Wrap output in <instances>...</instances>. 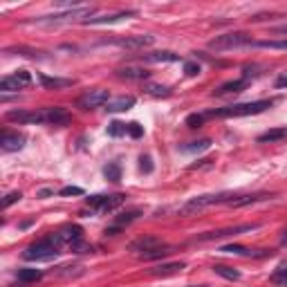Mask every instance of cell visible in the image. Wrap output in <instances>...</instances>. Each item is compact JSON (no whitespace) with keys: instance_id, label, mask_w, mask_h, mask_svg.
Listing matches in <instances>:
<instances>
[{"instance_id":"e575fe53","label":"cell","mask_w":287,"mask_h":287,"mask_svg":"<svg viewBox=\"0 0 287 287\" xmlns=\"http://www.w3.org/2000/svg\"><path fill=\"white\" fill-rule=\"evenodd\" d=\"M128 133V123H121V121H112L108 123V135L110 137H121V135Z\"/></svg>"},{"instance_id":"5bb4252c","label":"cell","mask_w":287,"mask_h":287,"mask_svg":"<svg viewBox=\"0 0 287 287\" xmlns=\"http://www.w3.org/2000/svg\"><path fill=\"white\" fill-rule=\"evenodd\" d=\"M135 106V97L133 94H121V97H115L106 103V110L108 112H126Z\"/></svg>"},{"instance_id":"cb8c5ba5","label":"cell","mask_w":287,"mask_h":287,"mask_svg":"<svg viewBox=\"0 0 287 287\" xmlns=\"http://www.w3.org/2000/svg\"><path fill=\"white\" fill-rule=\"evenodd\" d=\"M251 47H260V49H283L287 52V38H272V41H254Z\"/></svg>"},{"instance_id":"5b68a950","label":"cell","mask_w":287,"mask_h":287,"mask_svg":"<svg viewBox=\"0 0 287 287\" xmlns=\"http://www.w3.org/2000/svg\"><path fill=\"white\" fill-rule=\"evenodd\" d=\"M123 202H126V195H121V193H115V195H90V198H86V204L94 213H97V216L119 209Z\"/></svg>"},{"instance_id":"f546056e","label":"cell","mask_w":287,"mask_h":287,"mask_svg":"<svg viewBox=\"0 0 287 287\" xmlns=\"http://www.w3.org/2000/svg\"><path fill=\"white\" fill-rule=\"evenodd\" d=\"M220 251H224V254H236V256H258L256 251L247 249V247H243V245H224ZM258 258H260V256H258Z\"/></svg>"},{"instance_id":"ffe728a7","label":"cell","mask_w":287,"mask_h":287,"mask_svg":"<svg viewBox=\"0 0 287 287\" xmlns=\"http://www.w3.org/2000/svg\"><path fill=\"white\" fill-rule=\"evenodd\" d=\"M41 83H43V88H47V90H63V88L74 86V79H59V76L41 74Z\"/></svg>"},{"instance_id":"b9f144b4","label":"cell","mask_w":287,"mask_h":287,"mask_svg":"<svg viewBox=\"0 0 287 287\" xmlns=\"http://www.w3.org/2000/svg\"><path fill=\"white\" fill-rule=\"evenodd\" d=\"M59 195H63V198H70V195H83V189L81 187H63L59 191Z\"/></svg>"},{"instance_id":"d4e9b609","label":"cell","mask_w":287,"mask_h":287,"mask_svg":"<svg viewBox=\"0 0 287 287\" xmlns=\"http://www.w3.org/2000/svg\"><path fill=\"white\" fill-rule=\"evenodd\" d=\"M22 88H25V86L18 81V76H16V74L0 79V90H3V92H18V90H22Z\"/></svg>"},{"instance_id":"603a6c76","label":"cell","mask_w":287,"mask_h":287,"mask_svg":"<svg viewBox=\"0 0 287 287\" xmlns=\"http://www.w3.org/2000/svg\"><path fill=\"white\" fill-rule=\"evenodd\" d=\"M16 278H18V283L27 285V283H36V280L43 278V272L41 269H34V267H22L16 272Z\"/></svg>"},{"instance_id":"d6986e66","label":"cell","mask_w":287,"mask_h":287,"mask_svg":"<svg viewBox=\"0 0 287 287\" xmlns=\"http://www.w3.org/2000/svg\"><path fill=\"white\" fill-rule=\"evenodd\" d=\"M142 59L146 63H175L179 61V56L175 52H168V49H162V52H150V54H142Z\"/></svg>"},{"instance_id":"4fadbf2b","label":"cell","mask_w":287,"mask_h":287,"mask_svg":"<svg viewBox=\"0 0 287 287\" xmlns=\"http://www.w3.org/2000/svg\"><path fill=\"white\" fill-rule=\"evenodd\" d=\"M274 193H251V195H238L229 202V206L233 209H243V206H249V204H256V202H263V200H272Z\"/></svg>"},{"instance_id":"277c9868","label":"cell","mask_w":287,"mask_h":287,"mask_svg":"<svg viewBox=\"0 0 287 287\" xmlns=\"http://www.w3.org/2000/svg\"><path fill=\"white\" fill-rule=\"evenodd\" d=\"M236 198V195L231 193H211V195H198V198L189 200L187 204L179 209V213L182 216H191V213L195 211H202L204 206H211V204H220V202H231Z\"/></svg>"},{"instance_id":"60d3db41","label":"cell","mask_w":287,"mask_h":287,"mask_svg":"<svg viewBox=\"0 0 287 287\" xmlns=\"http://www.w3.org/2000/svg\"><path fill=\"white\" fill-rule=\"evenodd\" d=\"M70 249L74 251V254H88V251H92V247L86 245L83 240H76V243H72V245H70Z\"/></svg>"},{"instance_id":"d590c367","label":"cell","mask_w":287,"mask_h":287,"mask_svg":"<svg viewBox=\"0 0 287 287\" xmlns=\"http://www.w3.org/2000/svg\"><path fill=\"white\" fill-rule=\"evenodd\" d=\"M202 72V67H200V63H195V61H187L184 63V74L187 76H198Z\"/></svg>"},{"instance_id":"c3c4849f","label":"cell","mask_w":287,"mask_h":287,"mask_svg":"<svg viewBox=\"0 0 287 287\" xmlns=\"http://www.w3.org/2000/svg\"><path fill=\"white\" fill-rule=\"evenodd\" d=\"M200 287H206V285H200Z\"/></svg>"},{"instance_id":"d6a6232c","label":"cell","mask_w":287,"mask_h":287,"mask_svg":"<svg viewBox=\"0 0 287 287\" xmlns=\"http://www.w3.org/2000/svg\"><path fill=\"white\" fill-rule=\"evenodd\" d=\"M139 216H142V211H139V209L128 211V213H121V216L115 218V224H117V227H123V224H131L133 220H137Z\"/></svg>"},{"instance_id":"ab89813d","label":"cell","mask_w":287,"mask_h":287,"mask_svg":"<svg viewBox=\"0 0 287 287\" xmlns=\"http://www.w3.org/2000/svg\"><path fill=\"white\" fill-rule=\"evenodd\" d=\"M128 135H131L133 139H139V137H144V128L139 126L137 121H133V123H128Z\"/></svg>"},{"instance_id":"8d00e7d4","label":"cell","mask_w":287,"mask_h":287,"mask_svg":"<svg viewBox=\"0 0 287 287\" xmlns=\"http://www.w3.org/2000/svg\"><path fill=\"white\" fill-rule=\"evenodd\" d=\"M139 171L142 173H153V160H150V155H142L139 157Z\"/></svg>"},{"instance_id":"8fae6325","label":"cell","mask_w":287,"mask_h":287,"mask_svg":"<svg viewBox=\"0 0 287 287\" xmlns=\"http://www.w3.org/2000/svg\"><path fill=\"white\" fill-rule=\"evenodd\" d=\"M22 146H25V135L3 131V135H0V148H3V153H16Z\"/></svg>"},{"instance_id":"4316f807","label":"cell","mask_w":287,"mask_h":287,"mask_svg":"<svg viewBox=\"0 0 287 287\" xmlns=\"http://www.w3.org/2000/svg\"><path fill=\"white\" fill-rule=\"evenodd\" d=\"M272 283L274 285H287V260H280L278 267L272 272Z\"/></svg>"},{"instance_id":"2e32d148","label":"cell","mask_w":287,"mask_h":287,"mask_svg":"<svg viewBox=\"0 0 287 287\" xmlns=\"http://www.w3.org/2000/svg\"><path fill=\"white\" fill-rule=\"evenodd\" d=\"M115 74L119 79H126V81H144V79L150 76V72L144 70V67H119Z\"/></svg>"},{"instance_id":"f35d334b","label":"cell","mask_w":287,"mask_h":287,"mask_svg":"<svg viewBox=\"0 0 287 287\" xmlns=\"http://www.w3.org/2000/svg\"><path fill=\"white\" fill-rule=\"evenodd\" d=\"M20 198H22L20 191H11V193H7L5 195V200H3V209H9V206L14 204V202H18Z\"/></svg>"},{"instance_id":"7402d4cb","label":"cell","mask_w":287,"mask_h":287,"mask_svg":"<svg viewBox=\"0 0 287 287\" xmlns=\"http://www.w3.org/2000/svg\"><path fill=\"white\" fill-rule=\"evenodd\" d=\"M247 88V81L245 79H236V81H227V83H222L220 88L216 90V97H224V94H231V92H243V90Z\"/></svg>"},{"instance_id":"f6af8a7d","label":"cell","mask_w":287,"mask_h":287,"mask_svg":"<svg viewBox=\"0 0 287 287\" xmlns=\"http://www.w3.org/2000/svg\"><path fill=\"white\" fill-rule=\"evenodd\" d=\"M276 88H287V72L276 79Z\"/></svg>"},{"instance_id":"7bdbcfd3","label":"cell","mask_w":287,"mask_h":287,"mask_svg":"<svg viewBox=\"0 0 287 287\" xmlns=\"http://www.w3.org/2000/svg\"><path fill=\"white\" fill-rule=\"evenodd\" d=\"M14 74L18 76V81H20L25 88H27V86H32V74H30V72H27V70H16Z\"/></svg>"},{"instance_id":"4dcf8cb0","label":"cell","mask_w":287,"mask_h":287,"mask_svg":"<svg viewBox=\"0 0 287 287\" xmlns=\"http://www.w3.org/2000/svg\"><path fill=\"white\" fill-rule=\"evenodd\" d=\"M171 251H168V247L166 245H162V247H157V249H150V251H144V254H137L142 260H155V258H164L168 256Z\"/></svg>"},{"instance_id":"52a82bcc","label":"cell","mask_w":287,"mask_h":287,"mask_svg":"<svg viewBox=\"0 0 287 287\" xmlns=\"http://www.w3.org/2000/svg\"><path fill=\"white\" fill-rule=\"evenodd\" d=\"M110 101V94L108 90H90V92H86L83 97H79L76 106L81 110H94V108H101V106H106Z\"/></svg>"},{"instance_id":"83f0119b","label":"cell","mask_w":287,"mask_h":287,"mask_svg":"<svg viewBox=\"0 0 287 287\" xmlns=\"http://www.w3.org/2000/svg\"><path fill=\"white\" fill-rule=\"evenodd\" d=\"M213 272L218 274V276L227 278V280H240V272L233 267H227V265H216L213 267Z\"/></svg>"},{"instance_id":"7dc6e473","label":"cell","mask_w":287,"mask_h":287,"mask_svg":"<svg viewBox=\"0 0 287 287\" xmlns=\"http://www.w3.org/2000/svg\"><path fill=\"white\" fill-rule=\"evenodd\" d=\"M280 245H283V247L287 245V229H285V231H283V238H280Z\"/></svg>"},{"instance_id":"bcb514c9","label":"cell","mask_w":287,"mask_h":287,"mask_svg":"<svg viewBox=\"0 0 287 287\" xmlns=\"http://www.w3.org/2000/svg\"><path fill=\"white\" fill-rule=\"evenodd\" d=\"M36 195H38V198H49V195H54V191L52 189H41Z\"/></svg>"},{"instance_id":"3957f363","label":"cell","mask_w":287,"mask_h":287,"mask_svg":"<svg viewBox=\"0 0 287 287\" xmlns=\"http://www.w3.org/2000/svg\"><path fill=\"white\" fill-rule=\"evenodd\" d=\"M245 45H254L249 34L245 32H229L222 36H216L213 41H209V49L216 52H224V49H236V47H245Z\"/></svg>"},{"instance_id":"e0dca14e","label":"cell","mask_w":287,"mask_h":287,"mask_svg":"<svg viewBox=\"0 0 287 287\" xmlns=\"http://www.w3.org/2000/svg\"><path fill=\"white\" fill-rule=\"evenodd\" d=\"M128 16H135V11H117V14H110V16H97V18H88L83 20V25H110V22H119Z\"/></svg>"},{"instance_id":"30bf717a","label":"cell","mask_w":287,"mask_h":287,"mask_svg":"<svg viewBox=\"0 0 287 287\" xmlns=\"http://www.w3.org/2000/svg\"><path fill=\"white\" fill-rule=\"evenodd\" d=\"M153 43H155V36H148V34H144V36H126L115 41V45H119L123 49H131V52H139L144 47H150Z\"/></svg>"},{"instance_id":"74e56055","label":"cell","mask_w":287,"mask_h":287,"mask_svg":"<svg viewBox=\"0 0 287 287\" xmlns=\"http://www.w3.org/2000/svg\"><path fill=\"white\" fill-rule=\"evenodd\" d=\"M204 119H206L204 115H198V112H193V115L187 117V126H189V128H200L202 123H204Z\"/></svg>"},{"instance_id":"1f68e13d","label":"cell","mask_w":287,"mask_h":287,"mask_svg":"<svg viewBox=\"0 0 287 287\" xmlns=\"http://www.w3.org/2000/svg\"><path fill=\"white\" fill-rule=\"evenodd\" d=\"M144 90L150 94V97H168V94H171V88L168 86H157V83H146Z\"/></svg>"},{"instance_id":"ac0fdd59","label":"cell","mask_w":287,"mask_h":287,"mask_svg":"<svg viewBox=\"0 0 287 287\" xmlns=\"http://www.w3.org/2000/svg\"><path fill=\"white\" fill-rule=\"evenodd\" d=\"M164 243H162L160 238H155V236H144V238L135 240V243L131 245L133 251H137V254H144V251H150V249H157V247H162Z\"/></svg>"},{"instance_id":"6da1fadb","label":"cell","mask_w":287,"mask_h":287,"mask_svg":"<svg viewBox=\"0 0 287 287\" xmlns=\"http://www.w3.org/2000/svg\"><path fill=\"white\" fill-rule=\"evenodd\" d=\"M61 238H59V233H49V236H45L43 240H38V243H34L30 245L25 251H22V258L25 260H30V263H49V260H54L56 256L61 254Z\"/></svg>"},{"instance_id":"836d02e7","label":"cell","mask_w":287,"mask_h":287,"mask_svg":"<svg viewBox=\"0 0 287 287\" xmlns=\"http://www.w3.org/2000/svg\"><path fill=\"white\" fill-rule=\"evenodd\" d=\"M211 146V139H200V142H191L189 146H182L184 153H200V150H206Z\"/></svg>"},{"instance_id":"484cf974","label":"cell","mask_w":287,"mask_h":287,"mask_svg":"<svg viewBox=\"0 0 287 287\" xmlns=\"http://www.w3.org/2000/svg\"><path fill=\"white\" fill-rule=\"evenodd\" d=\"M182 269H184V263H166V265L153 267L150 269V274H155V276H168V274L182 272Z\"/></svg>"},{"instance_id":"f1b7e54d","label":"cell","mask_w":287,"mask_h":287,"mask_svg":"<svg viewBox=\"0 0 287 287\" xmlns=\"http://www.w3.org/2000/svg\"><path fill=\"white\" fill-rule=\"evenodd\" d=\"M103 175L108 182H119L121 179V166L117 164V162H112V164H106L103 166Z\"/></svg>"},{"instance_id":"9c48e42d","label":"cell","mask_w":287,"mask_h":287,"mask_svg":"<svg viewBox=\"0 0 287 287\" xmlns=\"http://www.w3.org/2000/svg\"><path fill=\"white\" fill-rule=\"evenodd\" d=\"M41 119L47 126H63V123L72 121V115L65 108H59V106H52V108H41Z\"/></svg>"},{"instance_id":"7c38bea8","label":"cell","mask_w":287,"mask_h":287,"mask_svg":"<svg viewBox=\"0 0 287 287\" xmlns=\"http://www.w3.org/2000/svg\"><path fill=\"white\" fill-rule=\"evenodd\" d=\"M7 121H14V123H43L41 119V110H9L5 115Z\"/></svg>"},{"instance_id":"7a4b0ae2","label":"cell","mask_w":287,"mask_h":287,"mask_svg":"<svg viewBox=\"0 0 287 287\" xmlns=\"http://www.w3.org/2000/svg\"><path fill=\"white\" fill-rule=\"evenodd\" d=\"M272 106H274L272 99H260V101H251V103H236V106H224V108H218V110H209L204 117H224V119L249 117V115H260V112H265Z\"/></svg>"},{"instance_id":"ba28073f","label":"cell","mask_w":287,"mask_h":287,"mask_svg":"<svg viewBox=\"0 0 287 287\" xmlns=\"http://www.w3.org/2000/svg\"><path fill=\"white\" fill-rule=\"evenodd\" d=\"M260 224H236V227H227V229H218V231H209V233H202L198 236L195 240H218V238H227V236H240V233H247V231H256Z\"/></svg>"},{"instance_id":"44dd1931","label":"cell","mask_w":287,"mask_h":287,"mask_svg":"<svg viewBox=\"0 0 287 287\" xmlns=\"http://www.w3.org/2000/svg\"><path fill=\"white\" fill-rule=\"evenodd\" d=\"M283 139H287V126L272 128V131L258 135V144H274V142H283Z\"/></svg>"},{"instance_id":"9a60e30c","label":"cell","mask_w":287,"mask_h":287,"mask_svg":"<svg viewBox=\"0 0 287 287\" xmlns=\"http://www.w3.org/2000/svg\"><path fill=\"white\" fill-rule=\"evenodd\" d=\"M56 233H59L63 245H72V243H76V240H83V229L79 227V224H67V227L59 229Z\"/></svg>"},{"instance_id":"ee69618b","label":"cell","mask_w":287,"mask_h":287,"mask_svg":"<svg viewBox=\"0 0 287 287\" xmlns=\"http://www.w3.org/2000/svg\"><path fill=\"white\" fill-rule=\"evenodd\" d=\"M272 32H274V34H280V36H285V38H287V25H276Z\"/></svg>"},{"instance_id":"8992f818","label":"cell","mask_w":287,"mask_h":287,"mask_svg":"<svg viewBox=\"0 0 287 287\" xmlns=\"http://www.w3.org/2000/svg\"><path fill=\"white\" fill-rule=\"evenodd\" d=\"M94 7H74V9H67V11H61V14H52V16H41L36 18L38 22H70V20H76V18H83L88 20L92 16Z\"/></svg>"}]
</instances>
